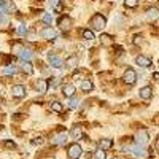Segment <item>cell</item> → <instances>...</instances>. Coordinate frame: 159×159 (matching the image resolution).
Returning <instances> with one entry per match:
<instances>
[{
  "mask_svg": "<svg viewBox=\"0 0 159 159\" xmlns=\"http://www.w3.org/2000/svg\"><path fill=\"white\" fill-rule=\"evenodd\" d=\"M105 25H107V19H105V16L100 15V13H97V15H94L91 18V27L94 30H102Z\"/></svg>",
  "mask_w": 159,
  "mask_h": 159,
  "instance_id": "cell-1",
  "label": "cell"
},
{
  "mask_svg": "<svg viewBox=\"0 0 159 159\" xmlns=\"http://www.w3.org/2000/svg\"><path fill=\"white\" fill-rule=\"evenodd\" d=\"M54 10L61 11L62 10V0H54Z\"/></svg>",
  "mask_w": 159,
  "mask_h": 159,
  "instance_id": "cell-32",
  "label": "cell"
},
{
  "mask_svg": "<svg viewBox=\"0 0 159 159\" xmlns=\"http://www.w3.org/2000/svg\"><path fill=\"white\" fill-rule=\"evenodd\" d=\"M34 143H35V145H42V143H43V139H42V137H37V139H34Z\"/></svg>",
  "mask_w": 159,
  "mask_h": 159,
  "instance_id": "cell-35",
  "label": "cell"
},
{
  "mask_svg": "<svg viewBox=\"0 0 159 159\" xmlns=\"http://www.w3.org/2000/svg\"><path fill=\"white\" fill-rule=\"evenodd\" d=\"M94 156H96V159H105V157H107V153L102 151V150H97L94 153Z\"/></svg>",
  "mask_w": 159,
  "mask_h": 159,
  "instance_id": "cell-29",
  "label": "cell"
},
{
  "mask_svg": "<svg viewBox=\"0 0 159 159\" xmlns=\"http://www.w3.org/2000/svg\"><path fill=\"white\" fill-rule=\"evenodd\" d=\"M57 25L64 30V32H69L72 29V25H73V19L70 16H61L57 19Z\"/></svg>",
  "mask_w": 159,
  "mask_h": 159,
  "instance_id": "cell-2",
  "label": "cell"
},
{
  "mask_svg": "<svg viewBox=\"0 0 159 159\" xmlns=\"http://www.w3.org/2000/svg\"><path fill=\"white\" fill-rule=\"evenodd\" d=\"M0 94H5V84L0 83Z\"/></svg>",
  "mask_w": 159,
  "mask_h": 159,
  "instance_id": "cell-38",
  "label": "cell"
},
{
  "mask_svg": "<svg viewBox=\"0 0 159 159\" xmlns=\"http://www.w3.org/2000/svg\"><path fill=\"white\" fill-rule=\"evenodd\" d=\"M16 72H18V69L15 67V65H10V67H7V69L3 70V73H5V75H15Z\"/></svg>",
  "mask_w": 159,
  "mask_h": 159,
  "instance_id": "cell-26",
  "label": "cell"
},
{
  "mask_svg": "<svg viewBox=\"0 0 159 159\" xmlns=\"http://www.w3.org/2000/svg\"><path fill=\"white\" fill-rule=\"evenodd\" d=\"M76 62H78V59H76V56H70L67 61H65L64 64H67V67H75L76 65Z\"/></svg>",
  "mask_w": 159,
  "mask_h": 159,
  "instance_id": "cell-25",
  "label": "cell"
},
{
  "mask_svg": "<svg viewBox=\"0 0 159 159\" xmlns=\"http://www.w3.org/2000/svg\"><path fill=\"white\" fill-rule=\"evenodd\" d=\"M0 8L3 10V13H13V11L16 10V8H15V5H13V2H10V0H5V2H2Z\"/></svg>",
  "mask_w": 159,
  "mask_h": 159,
  "instance_id": "cell-14",
  "label": "cell"
},
{
  "mask_svg": "<svg viewBox=\"0 0 159 159\" xmlns=\"http://www.w3.org/2000/svg\"><path fill=\"white\" fill-rule=\"evenodd\" d=\"M37 86H38V91H40V94H45V92L48 91V81H46V80H38Z\"/></svg>",
  "mask_w": 159,
  "mask_h": 159,
  "instance_id": "cell-18",
  "label": "cell"
},
{
  "mask_svg": "<svg viewBox=\"0 0 159 159\" xmlns=\"http://www.w3.org/2000/svg\"><path fill=\"white\" fill-rule=\"evenodd\" d=\"M51 110L56 111V113H62L64 111V107L61 105V102H52L51 103Z\"/></svg>",
  "mask_w": 159,
  "mask_h": 159,
  "instance_id": "cell-21",
  "label": "cell"
},
{
  "mask_svg": "<svg viewBox=\"0 0 159 159\" xmlns=\"http://www.w3.org/2000/svg\"><path fill=\"white\" fill-rule=\"evenodd\" d=\"M100 43L105 45V46H110V45L115 43V40H113L111 35H108V34H102V35H100Z\"/></svg>",
  "mask_w": 159,
  "mask_h": 159,
  "instance_id": "cell-15",
  "label": "cell"
},
{
  "mask_svg": "<svg viewBox=\"0 0 159 159\" xmlns=\"http://www.w3.org/2000/svg\"><path fill=\"white\" fill-rule=\"evenodd\" d=\"M148 18H150V19H156V18H157V8L148 10Z\"/></svg>",
  "mask_w": 159,
  "mask_h": 159,
  "instance_id": "cell-30",
  "label": "cell"
},
{
  "mask_svg": "<svg viewBox=\"0 0 159 159\" xmlns=\"http://www.w3.org/2000/svg\"><path fill=\"white\" fill-rule=\"evenodd\" d=\"M5 147H7V148H16V143L8 140V142H5Z\"/></svg>",
  "mask_w": 159,
  "mask_h": 159,
  "instance_id": "cell-34",
  "label": "cell"
},
{
  "mask_svg": "<svg viewBox=\"0 0 159 159\" xmlns=\"http://www.w3.org/2000/svg\"><path fill=\"white\" fill-rule=\"evenodd\" d=\"M124 151H130L134 156H137V157H143V156H147V153H145V150L142 148V147H124Z\"/></svg>",
  "mask_w": 159,
  "mask_h": 159,
  "instance_id": "cell-8",
  "label": "cell"
},
{
  "mask_svg": "<svg viewBox=\"0 0 159 159\" xmlns=\"http://www.w3.org/2000/svg\"><path fill=\"white\" fill-rule=\"evenodd\" d=\"M48 57H49V62H51V65H52V67L59 69V67H62V65H64V61H62L61 57L54 56L52 52H49V54H48Z\"/></svg>",
  "mask_w": 159,
  "mask_h": 159,
  "instance_id": "cell-9",
  "label": "cell"
},
{
  "mask_svg": "<svg viewBox=\"0 0 159 159\" xmlns=\"http://www.w3.org/2000/svg\"><path fill=\"white\" fill-rule=\"evenodd\" d=\"M29 40H30V42H35V40H37V35H35V34H29Z\"/></svg>",
  "mask_w": 159,
  "mask_h": 159,
  "instance_id": "cell-37",
  "label": "cell"
},
{
  "mask_svg": "<svg viewBox=\"0 0 159 159\" xmlns=\"http://www.w3.org/2000/svg\"><path fill=\"white\" fill-rule=\"evenodd\" d=\"M134 43L135 45H140L142 43V37H134Z\"/></svg>",
  "mask_w": 159,
  "mask_h": 159,
  "instance_id": "cell-36",
  "label": "cell"
},
{
  "mask_svg": "<svg viewBox=\"0 0 159 159\" xmlns=\"http://www.w3.org/2000/svg\"><path fill=\"white\" fill-rule=\"evenodd\" d=\"M145 2H156V0H145Z\"/></svg>",
  "mask_w": 159,
  "mask_h": 159,
  "instance_id": "cell-39",
  "label": "cell"
},
{
  "mask_svg": "<svg viewBox=\"0 0 159 159\" xmlns=\"http://www.w3.org/2000/svg\"><path fill=\"white\" fill-rule=\"evenodd\" d=\"M52 143H54V145H65V143H67V135H65V134L56 135L54 139H52Z\"/></svg>",
  "mask_w": 159,
  "mask_h": 159,
  "instance_id": "cell-17",
  "label": "cell"
},
{
  "mask_svg": "<svg viewBox=\"0 0 159 159\" xmlns=\"http://www.w3.org/2000/svg\"><path fill=\"white\" fill-rule=\"evenodd\" d=\"M8 25H10V21H8V18L3 15V13H0V29H2V30H5V29H8Z\"/></svg>",
  "mask_w": 159,
  "mask_h": 159,
  "instance_id": "cell-19",
  "label": "cell"
},
{
  "mask_svg": "<svg viewBox=\"0 0 159 159\" xmlns=\"http://www.w3.org/2000/svg\"><path fill=\"white\" fill-rule=\"evenodd\" d=\"M81 153H83V150H81V147H80L78 143H72L69 147V150H67L69 159H80L81 157Z\"/></svg>",
  "mask_w": 159,
  "mask_h": 159,
  "instance_id": "cell-3",
  "label": "cell"
},
{
  "mask_svg": "<svg viewBox=\"0 0 159 159\" xmlns=\"http://www.w3.org/2000/svg\"><path fill=\"white\" fill-rule=\"evenodd\" d=\"M124 3L127 8H135L139 5V0H124Z\"/></svg>",
  "mask_w": 159,
  "mask_h": 159,
  "instance_id": "cell-27",
  "label": "cell"
},
{
  "mask_svg": "<svg viewBox=\"0 0 159 159\" xmlns=\"http://www.w3.org/2000/svg\"><path fill=\"white\" fill-rule=\"evenodd\" d=\"M22 72H25V73H27V75H30V73L34 72V69H32V65H30V64H27V62H25V64H22Z\"/></svg>",
  "mask_w": 159,
  "mask_h": 159,
  "instance_id": "cell-28",
  "label": "cell"
},
{
  "mask_svg": "<svg viewBox=\"0 0 159 159\" xmlns=\"http://www.w3.org/2000/svg\"><path fill=\"white\" fill-rule=\"evenodd\" d=\"M62 94H64L65 97H73V96H75V86L70 84V83L64 84V86H62Z\"/></svg>",
  "mask_w": 159,
  "mask_h": 159,
  "instance_id": "cell-10",
  "label": "cell"
},
{
  "mask_svg": "<svg viewBox=\"0 0 159 159\" xmlns=\"http://www.w3.org/2000/svg\"><path fill=\"white\" fill-rule=\"evenodd\" d=\"M111 147H113V140H110V139H102V140H99V150L105 151V150H110Z\"/></svg>",
  "mask_w": 159,
  "mask_h": 159,
  "instance_id": "cell-13",
  "label": "cell"
},
{
  "mask_svg": "<svg viewBox=\"0 0 159 159\" xmlns=\"http://www.w3.org/2000/svg\"><path fill=\"white\" fill-rule=\"evenodd\" d=\"M115 159H118V157H115Z\"/></svg>",
  "mask_w": 159,
  "mask_h": 159,
  "instance_id": "cell-41",
  "label": "cell"
},
{
  "mask_svg": "<svg viewBox=\"0 0 159 159\" xmlns=\"http://www.w3.org/2000/svg\"><path fill=\"white\" fill-rule=\"evenodd\" d=\"M43 22L45 24H51L52 22V16L49 15V13H45V15H43Z\"/></svg>",
  "mask_w": 159,
  "mask_h": 159,
  "instance_id": "cell-31",
  "label": "cell"
},
{
  "mask_svg": "<svg viewBox=\"0 0 159 159\" xmlns=\"http://www.w3.org/2000/svg\"><path fill=\"white\" fill-rule=\"evenodd\" d=\"M123 80H124L126 84H134L137 81V72L134 69H127L123 75Z\"/></svg>",
  "mask_w": 159,
  "mask_h": 159,
  "instance_id": "cell-4",
  "label": "cell"
},
{
  "mask_svg": "<svg viewBox=\"0 0 159 159\" xmlns=\"http://www.w3.org/2000/svg\"><path fill=\"white\" fill-rule=\"evenodd\" d=\"M70 134H72V137H73V139H83V137H84L80 127H73V129L70 130Z\"/></svg>",
  "mask_w": 159,
  "mask_h": 159,
  "instance_id": "cell-20",
  "label": "cell"
},
{
  "mask_svg": "<svg viewBox=\"0 0 159 159\" xmlns=\"http://www.w3.org/2000/svg\"><path fill=\"white\" fill-rule=\"evenodd\" d=\"M11 94H13V97L21 99V97L25 96V88L22 84H15V86H13V89H11Z\"/></svg>",
  "mask_w": 159,
  "mask_h": 159,
  "instance_id": "cell-7",
  "label": "cell"
},
{
  "mask_svg": "<svg viewBox=\"0 0 159 159\" xmlns=\"http://www.w3.org/2000/svg\"><path fill=\"white\" fill-rule=\"evenodd\" d=\"M0 5H2V2H0Z\"/></svg>",
  "mask_w": 159,
  "mask_h": 159,
  "instance_id": "cell-40",
  "label": "cell"
},
{
  "mask_svg": "<svg viewBox=\"0 0 159 159\" xmlns=\"http://www.w3.org/2000/svg\"><path fill=\"white\" fill-rule=\"evenodd\" d=\"M19 56H21V59H22V61L29 62V61L32 59V51H30V49H24V48H22V49L19 51Z\"/></svg>",
  "mask_w": 159,
  "mask_h": 159,
  "instance_id": "cell-16",
  "label": "cell"
},
{
  "mask_svg": "<svg viewBox=\"0 0 159 159\" xmlns=\"http://www.w3.org/2000/svg\"><path fill=\"white\" fill-rule=\"evenodd\" d=\"M70 108H78L80 105H81V102H80V99L78 97H70Z\"/></svg>",
  "mask_w": 159,
  "mask_h": 159,
  "instance_id": "cell-24",
  "label": "cell"
},
{
  "mask_svg": "<svg viewBox=\"0 0 159 159\" xmlns=\"http://www.w3.org/2000/svg\"><path fill=\"white\" fill-rule=\"evenodd\" d=\"M135 62H137V65H140V67H148V65H151V59L147 57V56H143V54L137 56Z\"/></svg>",
  "mask_w": 159,
  "mask_h": 159,
  "instance_id": "cell-12",
  "label": "cell"
},
{
  "mask_svg": "<svg viewBox=\"0 0 159 159\" xmlns=\"http://www.w3.org/2000/svg\"><path fill=\"white\" fill-rule=\"evenodd\" d=\"M139 94H140V97H142V99L148 100V99H151V96H153V88L145 86V88H142V89L139 91Z\"/></svg>",
  "mask_w": 159,
  "mask_h": 159,
  "instance_id": "cell-11",
  "label": "cell"
},
{
  "mask_svg": "<svg viewBox=\"0 0 159 159\" xmlns=\"http://www.w3.org/2000/svg\"><path fill=\"white\" fill-rule=\"evenodd\" d=\"M40 37L46 38V40H54V38H57V32L54 29H51V27H46V29H43L42 32H40Z\"/></svg>",
  "mask_w": 159,
  "mask_h": 159,
  "instance_id": "cell-5",
  "label": "cell"
},
{
  "mask_svg": "<svg viewBox=\"0 0 159 159\" xmlns=\"http://www.w3.org/2000/svg\"><path fill=\"white\" fill-rule=\"evenodd\" d=\"M18 34H19V35H24V34H27V27H25L24 24H21V25H19V29H18Z\"/></svg>",
  "mask_w": 159,
  "mask_h": 159,
  "instance_id": "cell-33",
  "label": "cell"
},
{
  "mask_svg": "<svg viewBox=\"0 0 159 159\" xmlns=\"http://www.w3.org/2000/svg\"><path fill=\"white\" fill-rule=\"evenodd\" d=\"M92 88H94V86H92V83L89 81V80H86V81L81 83V91H84V92H91Z\"/></svg>",
  "mask_w": 159,
  "mask_h": 159,
  "instance_id": "cell-22",
  "label": "cell"
},
{
  "mask_svg": "<svg viewBox=\"0 0 159 159\" xmlns=\"http://www.w3.org/2000/svg\"><path fill=\"white\" fill-rule=\"evenodd\" d=\"M135 139H137L139 145H145V143H148V140H150V135H148V132L145 130V129H140V130L137 132Z\"/></svg>",
  "mask_w": 159,
  "mask_h": 159,
  "instance_id": "cell-6",
  "label": "cell"
},
{
  "mask_svg": "<svg viewBox=\"0 0 159 159\" xmlns=\"http://www.w3.org/2000/svg\"><path fill=\"white\" fill-rule=\"evenodd\" d=\"M81 34H83V38L84 40H89V42H91V40H94L96 37H94V32H92V30H81Z\"/></svg>",
  "mask_w": 159,
  "mask_h": 159,
  "instance_id": "cell-23",
  "label": "cell"
}]
</instances>
